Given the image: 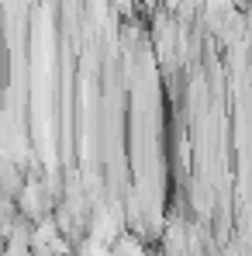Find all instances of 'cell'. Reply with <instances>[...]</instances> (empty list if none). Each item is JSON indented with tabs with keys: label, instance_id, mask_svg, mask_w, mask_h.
I'll return each mask as SVG.
<instances>
[{
	"label": "cell",
	"instance_id": "1",
	"mask_svg": "<svg viewBox=\"0 0 252 256\" xmlns=\"http://www.w3.org/2000/svg\"><path fill=\"white\" fill-rule=\"evenodd\" d=\"M163 256H190V228L183 222H169L163 232Z\"/></svg>",
	"mask_w": 252,
	"mask_h": 256
},
{
	"label": "cell",
	"instance_id": "2",
	"mask_svg": "<svg viewBox=\"0 0 252 256\" xmlns=\"http://www.w3.org/2000/svg\"><path fill=\"white\" fill-rule=\"evenodd\" d=\"M111 253H114V256H149V253H145V246H142L135 236H118L114 246H111Z\"/></svg>",
	"mask_w": 252,
	"mask_h": 256
}]
</instances>
